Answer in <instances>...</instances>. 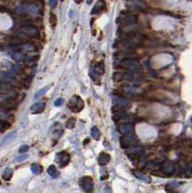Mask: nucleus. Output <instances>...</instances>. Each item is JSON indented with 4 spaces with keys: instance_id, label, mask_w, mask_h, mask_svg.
<instances>
[{
    "instance_id": "obj_26",
    "label": "nucleus",
    "mask_w": 192,
    "mask_h": 193,
    "mask_svg": "<svg viewBox=\"0 0 192 193\" xmlns=\"http://www.w3.org/2000/svg\"><path fill=\"white\" fill-rule=\"evenodd\" d=\"M134 175L138 178L139 180H144V182H150V180H149V178L147 177V176H145V175H143V174H141V173H138V172H134Z\"/></svg>"
},
{
    "instance_id": "obj_17",
    "label": "nucleus",
    "mask_w": 192,
    "mask_h": 193,
    "mask_svg": "<svg viewBox=\"0 0 192 193\" xmlns=\"http://www.w3.org/2000/svg\"><path fill=\"white\" fill-rule=\"evenodd\" d=\"M93 72H96L97 75H103L104 72V65L103 62L98 63L95 67H93Z\"/></svg>"
},
{
    "instance_id": "obj_18",
    "label": "nucleus",
    "mask_w": 192,
    "mask_h": 193,
    "mask_svg": "<svg viewBox=\"0 0 192 193\" xmlns=\"http://www.w3.org/2000/svg\"><path fill=\"white\" fill-rule=\"evenodd\" d=\"M15 136H17V132H15V131H14V132H11V133L7 134V135H6V136L4 137V139H3V141L1 142V145H6V144H8L9 142H11V141L13 140Z\"/></svg>"
},
{
    "instance_id": "obj_3",
    "label": "nucleus",
    "mask_w": 192,
    "mask_h": 193,
    "mask_svg": "<svg viewBox=\"0 0 192 193\" xmlns=\"http://www.w3.org/2000/svg\"><path fill=\"white\" fill-rule=\"evenodd\" d=\"M126 155H128V157L131 159H139L140 157H142L144 155V149L142 148L141 146H136V145H133L131 147H129L126 150Z\"/></svg>"
},
{
    "instance_id": "obj_11",
    "label": "nucleus",
    "mask_w": 192,
    "mask_h": 193,
    "mask_svg": "<svg viewBox=\"0 0 192 193\" xmlns=\"http://www.w3.org/2000/svg\"><path fill=\"white\" fill-rule=\"evenodd\" d=\"M63 127L60 123H55L51 127V133L54 136V138H58L59 136H61L62 133H63Z\"/></svg>"
},
{
    "instance_id": "obj_25",
    "label": "nucleus",
    "mask_w": 192,
    "mask_h": 193,
    "mask_svg": "<svg viewBox=\"0 0 192 193\" xmlns=\"http://www.w3.org/2000/svg\"><path fill=\"white\" fill-rule=\"evenodd\" d=\"M49 22H50V25H52V27H55L57 24V17L56 15L51 14L50 17H49Z\"/></svg>"
},
{
    "instance_id": "obj_2",
    "label": "nucleus",
    "mask_w": 192,
    "mask_h": 193,
    "mask_svg": "<svg viewBox=\"0 0 192 193\" xmlns=\"http://www.w3.org/2000/svg\"><path fill=\"white\" fill-rule=\"evenodd\" d=\"M68 107L73 112H80L84 107V102L79 96H73L68 103Z\"/></svg>"
},
{
    "instance_id": "obj_5",
    "label": "nucleus",
    "mask_w": 192,
    "mask_h": 193,
    "mask_svg": "<svg viewBox=\"0 0 192 193\" xmlns=\"http://www.w3.org/2000/svg\"><path fill=\"white\" fill-rule=\"evenodd\" d=\"M20 33L21 35H24L26 37H30V38H36L39 37V30L29 24H26L25 26L21 27L20 29Z\"/></svg>"
},
{
    "instance_id": "obj_33",
    "label": "nucleus",
    "mask_w": 192,
    "mask_h": 193,
    "mask_svg": "<svg viewBox=\"0 0 192 193\" xmlns=\"http://www.w3.org/2000/svg\"><path fill=\"white\" fill-rule=\"evenodd\" d=\"M92 2H93V0H87V3H88V4H91Z\"/></svg>"
},
{
    "instance_id": "obj_23",
    "label": "nucleus",
    "mask_w": 192,
    "mask_h": 193,
    "mask_svg": "<svg viewBox=\"0 0 192 193\" xmlns=\"http://www.w3.org/2000/svg\"><path fill=\"white\" fill-rule=\"evenodd\" d=\"M49 89V86H45V88H43V89H41V90H40L38 93H37L36 95H35V97H34V99H40V98H41L42 96H44V95L46 93V91H47Z\"/></svg>"
},
{
    "instance_id": "obj_32",
    "label": "nucleus",
    "mask_w": 192,
    "mask_h": 193,
    "mask_svg": "<svg viewBox=\"0 0 192 193\" xmlns=\"http://www.w3.org/2000/svg\"><path fill=\"white\" fill-rule=\"evenodd\" d=\"M73 1L75 2L76 4H79V3H81V2L83 1V0H73Z\"/></svg>"
},
{
    "instance_id": "obj_21",
    "label": "nucleus",
    "mask_w": 192,
    "mask_h": 193,
    "mask_svg": "<svg viewBox=\"0 0 192 193\" xmlns=\"http://www.w3.org/2000/svg\"><path fill=\"white\" fill-rule=\"evenodd\" d=\"M91 135L94 139L98 140V138H100L101 134H100V130H98V128L97 127H93L91 128Z\"/></svg>"
},
{
    "instance_id": "obj_10",
    "label": "nucleus",
    "mask_w": 192,
    "mask_h": 193,
    "mask_svg": "<svg viewBox=\"0 0 192 193\" xmlns=\"http://www.w3.org/2000/svg\"><path fill=\"white\" fill-rule=\"evenodd\" d=\"M175 170H176V167L172 162H164L161 165V168H160V171L167 176H170V175H172V174H174Z\"/></svg>"
},
{
    "instance_id": "obj_14",
    "label": "nucleus",
    "mask_w": 192,
    "mask_h": 193,
    "mask_svg": "<svg viewBox=\"0 0 192 193\" xmlns=\"http://www.w3.org/2000/svg\"><path fill=\"white\" fill-rule=\"evenodd\" d=\"M44 109H45V103L41 102L34 103V105L30 107V110L33 114H40V113H42L44 111Z\"/></svg>"
},
{
    "instance_id": "obj_6",
    "label": "nucleus",
    "mask_w": 192,
    "mask_h": 193,
    "mask_svg": "<svg viewBox=\"0 0 192 193\" xmlns=\"http://www.w3.org/2000/svg\"><path fill=\"white\" fill-rule=\"evenodd\" d=\"M137 143H138L137 138H136V137H133L131 135H124L122 138L120 139L121 148H123L125 150L133 146V145H136Z\"/></svg>"
},
{
    "instance_id": "obj_12",
    "label": "nucleus",
    "mask_w": 192,
    "mask_h": 193,
    "mask_svg": "<svg viewBox=\"0 0 192 193\" xmlns=\"http://www.w3.org/2000/svg\"><path fill=\"white\" fill-rule=\"evenodd\" d=\"M105 7H106V4H105L104 0H98V1L97 2V4L94 6V8H93L91 14L92 15L100 14V13H101V12L104 10Z\"/></svg>"
},
{
    "instance_id": "obj_13",
    "label": "nucleus",
    "mask_w": 192,
    "mask_h": 193,
    "mask_svg": "<svg viewBox=\"0 0 192 193\" xmlns=\"http://www.w3.org/2000/svg\"><path fill=\"white\" fill-rule=\"evenodd\" d=\"M135 22H136V17L134 15H128V16L124 17L122 20H121V23H122L123 26L131 25V24Z\"/></svg>"
},
{
    "instance_id": "obj_19",
    "label": "nucleus",
    "mask_w": 192,
    "mask_h": 193,
    "mask_svg": "<svg viewBox=\"0 0 192 193\" xmlns=\"http://www.w3.org/2000/svg\"><path fill=\"white\" fill-rule=\"evenodd\" d=\"M31 171H32L33 174H36V175H38V174L42 173L43 168H42V166L39 163H35V164H33L32 166H31Z\"/></svg>"
},
{
    "instance_id": "obj_34",
    "label": "nucleus",
    "mask_w": 192,
    "mask_h": 193,
    "mask_svg": "<svg viewBox=\"0 0 192 193\" xmlns=\"http://www.w3.org/2000/svg\"><path fill=\"white\" fill-rule=\"evenodd\" d=\"M190 169L192 170V162H191V164H190Z\"/></svg>"
},
{
    "instance_id": "obj_7",
    "label": "nucleus",
    "mask_w": 192,
    "mask_h": 193,
    "mask_svg": "<svg viewBox=\"0 0 192 193\" xmlns=\"http://www.w3.org/2000/svg\"><path fill=\"white\" fill-rule=\"evenodd\" d=\"M79 185L81 188L86 192H91L94 188V185H93V180L91 177H83L81 178L79 182Z\"/></svg>"
},
{
    "instance_id": "obj_16",
    "label": "nucleus",
    "mask_w": 192,
    "mask_h": 193,
    "mask_svg": "<svg viewBox=\"0 0 192 193\" xmlns=\"http://www.w3.org/2000/svg\"><path fill=\"white\" fill-rule=\"evenodd\" d=\"M47 173H48V175L51 178H53V179H56V178L59 176V172H58V169L55 165H50V166H48Z\"/></svg>"
},
{
    "instance_id": "obj_31",
    "label": "nucleus",
    "mask_w": 192,
    "mask_h": 193,
    "mask_svg": "<svg viewBox=\"0 0 192 193\" xmlns=\"http://www.w3.org/2000/svg\"><path fill=\"white\" fill-rule=\"evenodd\" d=\"M49 5L51 8H55L57 5V0H49Z\"/></svg>"
},
{
    "instance_id": "obj_9",
    "label": "nucleus",
    "mask_w": 192,
    "mask_h": 193,
    "mask_svg": "<svg viewBox=\"0 0 192 193\" xmlns=\"http://www.w3.org/2000/svg\"><path fill=\"white\" fill-rule=\"evenodd\" d=\"M118 130L119 132L123 135H131L134 132V125L131 123H124L119 125Z\"/></svg>"
},
{
    "instance_id": "obj_22",
    "label": "nucleus",
    "mask_w": 192,
    "mask_h": 193,
    "mask_svg": "<svg viewBox=\"0 0 192 193\" xmlns=\"http://www.w3.org/2000/svg\"><path fill=\"white\" fill-rule=\"evenodd\" d=\"M178 186H179V185H178L177 183H175V182L170 183H168V185H166V191H170V192L175 191L176 189L178 188Z\"/></svg>"
},
{
    "instance_id": "obj_28",
    "label": "nucleus",
    "mask_w": 192,
    "mask_h": 193,
    "mask_svg": "<svg viewBox=\"0 0 192 193\" xmlns=\"http://www.w3.org/2000/svg\"><path fill=\"white\" fill-rule=\"evenodd\" d=\"M63 103H64V100L62 99V98H59V99H57L54 102V105L55 106H61L62 105H63Z\"/></svg>"
},
{
    "instance_id": "obj_4",
    "label": "nucleus",
    "mask_w": 192,
    "mask_h": 193,
    "mask_svg": "<svg viewBox=\"0 0 192 193\" xmlns=\"http://www.w3.org/2000/svg\"><path fill=\"white\" fill-rule=\"evenodd\" d=\"M115 81H132L134 80L135 75L131 72H116L112 75Z\"/></svg>"
},
{
    "instance_id": "obj_30",
    "label": "nucleus",
    "mask_w": 192,
    "mask_h": 193,
    "mask_svg": "<svg viewBox=\"0 0 192 193\" xmlns=\"http://www.w3.org/2000/svg\"><path fill=\"white\" fill-rule=\"evenodd\" d=\"M27 157H28V155H21V157H18L17 159H15V161H17V162H21V161L25 160Z\"/></svg>"
},
{
    "instance_id": "obj_24",
    "label": "nucleus",
    "mask_w": 192,
    "mask_h": 193,
    "mask_svg": "<svg viewBox=\"0 0 192 193\" xmlns=\"http://www.w3.org/2000/svg\"><path fill=\"white\" fill-rule=\"evenodd\" d=\"M74 125H75V118H70L69 120L67 121V123H66V127L68 128H74Z\"/></svg>"
},
{
    "instance_id": "obj_29",
    "label": "nucleus",
    "mask_w": 192,
    "mask_h": 193,
    "mask_svg": "<svg viewBox=\"0 0 192 193\" xmlns=\"http://www.w3.org/2000/svg\"><path fill=\"white\" fill-rule=\"evenodd\" d=\"M28 149H29L28 145H22V146L20 147V154H23V153H26L27 151H28Z\"/></svg>"
},
{
    "instance_id": "obj_27",
    "label": "nucleus",
    "mask_w": 192,
    "mask_h": 193,
    "mask_svg": "<svg viewBox=\"0 0 192 193\" xmlns=\"http://www.w3.org/2000/svg\"><path fill=\"white\" fill-rule=\"evenodd\" d=\"M38 56H33V57H28L27 59L25 60V64L26 65H31V64H34L37 62V60H38Z\"/></svg>"
},
{
    "instance_id": "obj_20",
    "label": "nucleus",
    "mask_w": 192,
    "mask_h": 193,
    "mask_svg": "<svg viewBox=\"0 0 192 193\" xmlns=\"http://www.w3.org/2000/svg\"><path fill=\"white\" fill-rule=\"evenodd\" d=\"M13 176V170L10 169V168H7V169H5V171L3 172L2 174V178L6 180H9Z\"/></svg>"
},
{
    "instance_id": "obj_1",
    "label": "nucleus",
    "mask_w": 192,
    "mask_h": 193,
    "mask_svg": "<svg viewBox=\"0 0 192 193\" xmlns=\"http://www.w3.org/2000/svg\"><path fill=\"white\" fill-rule=\"evenodd\" d=\"M118 67L123 70H129V72H138V70L141 69L140 63L134 59H131V58H126V59H123L119 63Z\"/></svg>"
},
{
    "instance_id": "obj_8",
    "label": "nucleus",
    "mask_w": 192,
    "mask_h": 193,
    "mask_svg": "<svg viewBox=\"0 0 192 193\" xmlns=\"http://www.w3.org/2000/svg\"><path fill=\"white\" fill-rule=\"evenodd\" d=\"M56 160L58 161V163H59L60 167H65V166H67V165L69 164V162L71 160V157L67 152L62 151V152L58 153L57 154Z\"/></svg>"
},
{
    "instance_id": "obj_15",
    "label": "nucleus",
    "mask_w": 192,
    "mask_h": 193,
    "mask_svg": "<svg viewBox=\"0 0 192 193\" xmlns=\"http://www.w3.org/2000/svg\"><path fill=\"white\" fill-rule=\"evenodd\" d=\"M109 161H110V155H108L107 153H101L98 158V164H100L101 166H104V165H106Z\"/></svg>"
}]
</instances>
